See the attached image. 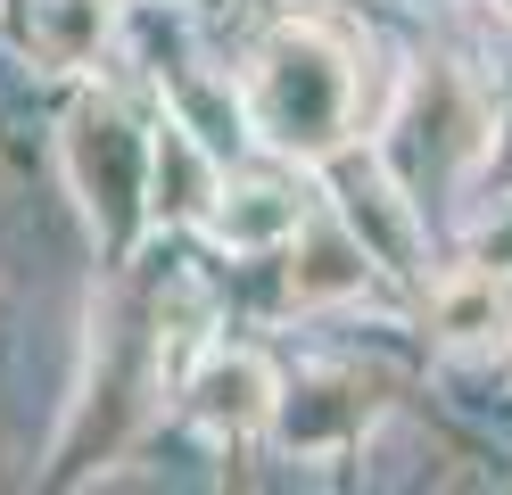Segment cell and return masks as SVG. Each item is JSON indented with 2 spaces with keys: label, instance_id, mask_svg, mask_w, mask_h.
Listing matches in <instances>:
<instances>
[{
  "label": "cell",
  "instance_id": "obj_7",
  "mask_svg": "<svg viewBox=\"0 0 512 495\" xmlns=\"http://www.w3.org/2000/svg\"><path fill=\"white\" fill-rule=\"evenodd\" d=\"M372 264L380 256L347 215H306V231L290 240V297L298 306H347V297H364Z\"/></svg>",
  "mask_w": 512,
  "mask_h": 495
},
{
  "label": "cell",
  "instance_id": "obj_13",
  "mask_svg": "<svg viewBox=\"0 0 512 495\" xmlns=\"http://www.w3.org/2000/svg\"><path fill=\"white\" fill-rule=\"evenodd\" d=\"M496 9H504V17H512V0H496Z\"/></svg>",
  "mask_w": 512,
  "mask_h": 495
},
{
  "label": "cell",
  "instance_id": "obj_4",
  "mask_svg": "<svg viewBox=\"0 0 512 495\" xmlns=\"http://www.w3.org/2000/svg\"><path fill=\"white\" fill-rule=\"evenodd\" d=\"M182 405H190V421H199L207 438H256V429H273V413H281V372L256 347H215L199 372L182 380Z\"/></svg>",
  "mask_w": 512,
  "mask_h": 495
},
{
  "label": "cell",
  "instance_id": "obj_12",
  "mask_svg": "<svg viewBox=\"0 0 512 495\" xmlns=\"http://www.w3.org/2000/svg\"><path fill=\"white\" fill-rule=\"evenodd\" d=\"M471 264H488V273L512 281V198H496V207L479 215V231H471Z\"/></svg>",
  "mask_w": 512,
  "mask_h": 495
},
{
  "label": "cell",
  "instance_id": "obj_8",
  "mask_svg": "<svg viewBox=\"0 0 512 495\" xmlns=\"http://www.w3.org/2000/svg\"><path fill=\"white\" fill-rule=\"evenodd\" d=\"M207 231H215V240L232 248V256L290 248L298 231H306V198H298L290 182H223V198H215Z\"/></svg>",
  "mask_w": 512,
  "mask_h": 495
},
{
  "label": "cell",
  "instance_id": "obj_10",
  "mask_svg": "<svg viewBox=\"0 0 512 495\" xmlns=\"http://www.w3.org/2000/svg\"><path fill=\"white\" fill-rule=\"evenodd\" d=\"M25 42H34L42 66L83 75V66L108 50V0H34V9H25Z\"/></svg>",
  "mask_w": 512,
  "mask_h": 495
},
{
  "label": "cell",
  "instance_id": "obj_1",
  "mask_svg": "<svg viewBox=\"0 0 512 495\" xmlns=\"http://www.w3.org/2000/svg\"><path fill=\"white\" fill-rule=\"evenodd\" d=\"M248 132L298 165L356 141V50L331 25H273L248 58Z\"/></svg>",
  "mask_w": 512,
  "mask_h": 495
},
{
  "label": "cell",
  "instance_id": "obj_3",
  "mask_svg": "<svg viewBox=\"0 0 512 495\" xmlns=\"http://www.w3.org/2000/svg\"><path fill=\"white\" fill-rule=\"evenodd\" d=\"M397 132H422V141H430V174L455 182V174L479 165V149L496 141V108H488V91H479L471 75H455V66L430 58L422 75H413V91H405Z\"/></svg>",
  "mask_w": 512,
  "mask_h": 495
},
{
  "label": "cell",
  "instance_id": "obj_6",
  "mask_svg": "<svg viewBox=\"0 0 512 495\" xmlns=\"http://www.w3.org/2000/svg\"><path fill=\"white\" fill-rule=\"evenodd\" d=\"M215 198H223V149L166 108L157 116V141H149V223H166V231L207 223Z\"/></svg>",
  "mask_w": 512,
  "mask_h": 495
},
{
  "label": "cell",
  "instance_id": "obj_9",
  "mask_svg": "<svg viewBox=\"0 0 512 495\" xmlns=\"http://www.w3.org/2000/svg\"><path fill=\"white\" fill-rule=\"evenodd\" d=\"M430 330L446 347H488L512 330V281L488 273V264H463V273H446L430 289Z\"/></svg>",
  "mask_w": 512,
  "mask_h": 495
},
{
  "label": "cell",
  "instance_id": "obj_5",
  "mask_svg": "<svg viewBox=\"0 0 512 495\" xmlns=\"http://www.w3.org/2000/svg\"><path fill=\"white\" fill-rule=\"evenodd\" d=\"M372 413H380V380H364V372H306L298 388H281L273 429H281L290 454H339V446H356L372 429Z\"/></svg>",
  "mask_w": 512,
  "mask_h": 495
},
{
  "label": "cell",
  "instance_id": "obj_2",
  "mask_svg": "<svg viewBox=\"0 0 512 495\" xmlns=\"http://www.w3.org/2000/svg\"><path fill=\"white\" fill-rule=\"evenodd\" d=\"M149 141L157 124L141 132L124 116V99H75L67 108V132H58V157H67V190L83 198L91 231H100L108 256H133L141 223H149Z\"/></svg>",
  "mask_w": 512,
  "mask_h": 495
},
{
  "label": "cell",
  "instance_id": "obj_11",
  "mask_svg": "<svg viewBox=\"0 0 512 495\" xmlns=\"http://www.w3.org/2000/svg\"><path fill=\"white\" fill-rule=\"evenodd\" d=\"M347 223L364 231V248L389 264V273H413L422 231H413V198H405L389 174H356V182H347Z\"/></svg>",
  "mask_w": 512,
  "mask_h": 495
}]
</instances>
